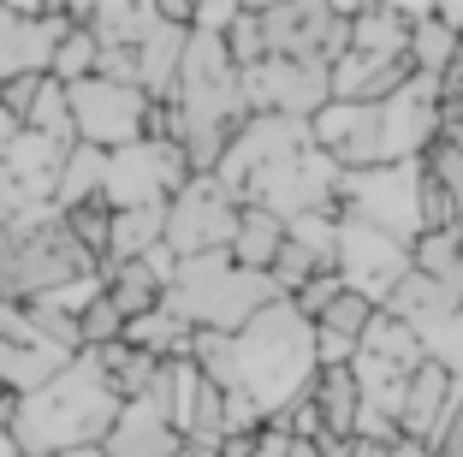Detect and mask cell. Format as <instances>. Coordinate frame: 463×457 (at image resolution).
I'll use <instances>...</instances> for the list:
<instances>
[{
    "mask_svg": "<svg viewBox=\"0 0 463 457\" xmlns=\"http://www.w3.org/2000/svg\"><path fill=\"white\" fill-rule=\"evenodd\" d=\"M173 143L184 148L191 173H214L226 161V148L250 125V95H244V66L232 60L226 36L214 30H191V54L173 90Z\"/></svg>",
    "mask_w": 463,
    "mask_h": 457,
    "instance_id": "4",
    "label": "cell"
},
{
    "mask_svg": "<svg viewBox=\"0 0 463 457\" xmlns=\"http://www.w3.org/2000/svg\"><path fill=\"white\" fill-rule=\"evenodd\" d=\"M422 161H428V173L446 185L451 208H458V226H463V125H446V131H439V143L428 148Z\"/></svg>",
    "mask_w": 463,
    "mask_h": 457,
    "instance_id": "21",
    "label": "cell"
},
{
    "mask_svg": "<svg viewBox=\"0 0 463 457\" xmlns=\"http://www.w3.org/2000/svg\"><path fill=\"white\" fill-rule=\"evenodd\" d=\"M434 457H463V392H458V410H451V422L439 428V440H434Z\"/></svg>",
    "mask_w": 463,
    "mask_h": 457,
    "instance_id": "23",
    "label": "cell"
},
{
    "mask_svg": "<svg viewBox=\"0 0 463 457\" xmlns=\"http://www.w3.org/2000/svg\"><path fill=\"white\" fill-rule=\"evenodd\" d=\"M446 18H451V24H458V66H451V71H458V78H463V18H458V13H446Z\"/></svg>",
    "mask_w": 463,
    "mask_h": 457,
    "instance_id": "26",
    "label": "cell"
},
{
    "mask_svg": "<svg viewBox=\"0 0 463 457\" xmlns=\"http://www.w3.org/2000/svg\"><path fill=\"white\" fill-rule=\"evenodd\" d=\"M78 13H30V6H0V90L18 78H48L66 30Z\"/></svg>",
    "mask_w": 463,
    "mask_h": 457,
    "instance_id": "14",
    "label": "cell"
},
{
    "mask_svg": "<svg viewBox=\"0 0 463 457\" xmlns=\"http://www.w3.org/2000/svg\"><path fill=\"white\" fill-rule=\"evenodd\" d=\"M66 457H108V452H66Z\"/></svg>",
    "mask_w": 463,
    "mask_h": 457,
    "instance_id": "27",
    "label": "cell"
},
{
    "mask_svg": "<svg viewBox=\"0 0 463 457\" xmlns=\"http://www.w3.org/2000/svg\"><path fill=\"white\" fill-rule=\"evenodd\" d=\"M410 66L422 78H451V66H458V24L446 13L410 18Z\"/></svg>",
    "mask_w": 463,
    "mask_h": 457,
    "instance_id": "20",
    "label": "cell"
},
{
    "mask_svg": "<svg viewBox=\"0 0 463 457\" xmlns=\"http://www.w3.org/2000/svg\"><path fill=\"white\" fill-rule=\"evenodd\" d=\"M6 404H13V392H6V386H0V410H6Z\"/></svg>",
    "mask_w": 463,
    "mask_h": 457,
    "instance_id": "28",
    "label": "cell"
},
{
    "mask_svg": "<svg viewBox=\"0 0 463 457\" xmlns=\"http://www.w3.org/2000/svg\"><path fill=\"white\" fill-rule=\"evenodd\" d=\"M309 410H315V422H321V440L351 445L356 433H363V386H356L351 363H345V368H321V375H315Z\"/></svg>",
    "mask_w": 463,
    "mask_h": 457,
    "instance_id": "18",
    "label": "cell"
},
{
    "mask_svg": "<svg viewBox=\"0 0 463 457\" xmlns=\"http://www.w3.org/2000/svg\"><path fill=\"white\" fill-rule=\"evenodd\" d=\"M279 303V285L268 273L238 268L232 256H203V262H178L173 285H166V309L196 333H238L261 309Z\"/></svg>",
    "mask_w": 463,
    "mask_h": 457,
    "instance_id": "6",
    "label": "cell"
},
{
    "mask_svg": "<svg viewBox=\"0 0 463 457\" xmlns=\"http://www.w3.org/2000/svg\"><path fill=\"white\" fill-rule=\"evenodd\" d=\"M250 119H303L333 108V66H298V60H261L244 71Z\"/></svg>",
    "mask_w": 463,
    "mask_h": 457,
    "instance_id": "13",
    "label": "cell"
},
{
    "mask_svg": "<svg viewBox=\"0 0 463 457\" xmlns=\"http://www.w3.org/2000/svg\"><path fill=\"white\" fill-rule=\"evenodd\" d=\"M244 202L232 196L214 173H196L191 185L166 202V250L178 262H203V256H232Z\"/></svg>",
    "mask_w": 463,
    "mask_h": 457,
    "instance_id": "10",
    "label": "cell"
},
{
    "mask_svg": "<svg viewBox=\"0 0 463 457\" xmlns=\"http://www.w3.org/2000/svg\"><path fill=\"white\" fill-rule=\"evenodd\" d=\"M345 457H392V445H374V440H351Z\"/></svg>",
    "mask_w": 463,
    "mask_h": 457,
    "instance_id": "24",
    "label": "cell"
},
{
    "mask_svg": "<svg viewBox=\"0 0 463 457\" xmlns=\"http://www.w3.org/2000/svg\"><path fill=\"white\" fill-rule=\"evenodd\" d=\"M101 452L108 457H184L191 452L184 433H178V422H173V368H166V380H161L155 398H131L125 404Z\"/></svg>",
    "mask_w": 463,
    "mask_h": 457,
    "instance_id": "16",
    "label": "cell"
},
{
    "mask_svg": "<svg viewBox=\"0 0 463 457\" xmlns=\"http://www.w3.org/2000/svg\"><path fill=\"white\" fill-rule=\"evenodd\" d=\"M101 280H108V268L83 250V238L71 232L60 202L24 208L18 220L0 226V303L30 309V303H48V297L90 291Z\"/></svg>",
    "mask_w": 463,
    "mask_h": 457,
    "instance_id": "5",
    "label": "cell"
},
{
    "mask_svg": "<svg viewBox=\"0 0 463 457\" xmlns=\"http://www.w3.org/2000/svg\"><path fill=\"white\" fill-rule=\"evenodd\" d=\"M184 457H196V452H184Z\"/></svg>",
    "mask_w": 463,
    "mask_h": 457,
    "instance_id": "29",
    "label": "cell"
},
{
    "mask_svg": "<svg viewBox=\"0 0 463 457\" xmlns=\"http://www.w3.org/2000/svg\"><path fill=\"white\" fill-rule=\"evenodd\" d=\"M410 268H416V250L410 243H398L392 232L381 226H363V220H345L339 214V280L345 291L368 297L374 309H386L392 303V291L410 280Z\"/></svg>",
    "mask_w": 463,
    "mask_h": 457,
    "instance_id": "12",
    "label": "cell"
},
{
    "mask_svg": "<svg viewBox=\"0 0 463 457\" xmlns=\"http://www.w3.org/2000/svg\"><path fill=\"white\" fill-rule=\"evenodd\" d=\"M410 18L416 13H386V6H368L351 13V48L333 66V101H392L398 90L416 83L410 66Z\"/></svg>",
    "mask_w": 463,
    "mask_h": 457,
    "instance_id": "7",
    "label": "cell"
},
{
    "mask_svg": "<svg viewBox=\"0 0 463 457\" xmlns=\"http://www.w3.org/2000/svg\"><path fill=\"white\" fill-rule=\"evenodd\" d=\"M214 178L244 208H268L291 226L309 214H339L345 173L303 119H250L226 148V161L214 167Z\"/></svg>",
    "mask_w": 463,
    "mask_h": 457,
    "instance_id": "2",
    "label": "cell"
},
{
    "mask_svg": "<svg viewBox=\"0 0 463 457\" xmlns=\"http://www.w3.org/2000/svg\"><path fill=\"white\" fill-rule=\"evenodd\" d=\"M119 410H125V398L101 375L96 350H83L78 363H66L48 386L13 398L0 416H6L24 457H66V452H101Z\"/></svg>",
    "mask_w": 463,
    "mask_h": 457,
    "instance_id": "3",
    "label": "cell"
},
{
    "mask_svg": "<svg viewBox=\"0 0 463 457\" xmlns=\"http://www.w3.org/2000/svg\"><path fill=\"white\" fill-rule=\"evenodd\" d=\"M191 363L226 392L232 433H250V428H279L309 398L315 375H321V345H315L309 315L291 297H279L273 309H261L238 333H203Z\"/></svg>",
    "mask_w": 463,
    "mask_h": 457,
    "instance_id": "1",
    "label": "cell"
},
{
    "mask_svg": "<svg viewBox=\"0 0 463 457\" xmlns=\"http://www.w3.org/2000/svg\"><path fill=\"white\" fill-rule=\"evenodd\" d=\"M66 363H78L71 350H60L54 338L42 333L30 321V309H13V303H0V386L24 398V392L48 386Z\"/></svg>",
    "mask_w": 463,
    "mask_h": 457,
    "instance_id": "15",
    "label": "cell"
},
{
    "mask_svg": "<svg viewBox=\"0 0 463 457\" xmlns=\"http://www.w3.org/2000/svg\"><path fill=\"white\" fill-rule=\"evenodd\" d=\"M0 457H24V452H18V440H13V428H6V416H0Z\"/></svg>",
    "mask_w": 463,
    "mask_h": 457,
    "instance_id": "25",
    "label": "cell"
},
{
    "mask_svg": "<svg viewBox=\"0 0 463 457\" xmlns=\"http://www.w3.org/2000/svg\"><path fill=\"white\" fill-rule=\"evenodd\" d=\"M458 392H463V380L451 375L446 363H434V357H428V363L416 368V380H410V392H404V410H398V440L434 445L439 428L451 422V410H458Z\"/></svg>",
    "mask_w": 463,
    "mask_h": 457,
    "instance_id": "17",
    "label": "cell"
},
{
    "mask_svg": "<svg viewBox=\"0 0 463 457\" xmlns=\"http://www.w3.org/2000/svg\"><path fill=\"white\" fill-rule=\"evenodd\" d=\"M220 457H291V433H286V428H250V433H232Z\"/></svg>",
    "mask_w": 463,
    "mask_h": 457,
    "instance_id": "22",
    "label": "cell"
},
{
    "mask_svg": "<svg viewBox=\"0 0 463 457\" xmlns=\"http://www.w3.org/2000/svg\"><path fill=\"white\" fill-rule=\"evenodd\" d=\"M261 18V60H298V66H339L351 48V13L339 6H256Z\"/></svg>",
    "mask_w": 463,
    "mask_h": 457,
    "instance_id": "11",
    "label": "cell"
},
{
    "mask_svg": "<svg viewBox=\"0 0 463 457\" xmlns=\"http://www.w3.org/2000/svg\"><path fill=\"white\" fill-rule=\"evenodd\" d=\"M339 214L363 226L392 232L398 243L428 238V161H398V167H368V173L339 178Z\"/></svg>",
    "mask_w": 463,
    "mask_h": 457,
    "instance_id": "8",
    "label": "cell"
},
{
    "mask_svg": "<svg viewBox=\"0 0 463 457\" xmlns=\"http://www.w3.org/2000/svg\"><path fill=\"white\" fill-rule=\"evenodd\" d=\"M66 95H71V131L96 155H119V148H137L155 137V101L143 90H131V83L83 78Z\"/></svg>",
    "mask_w": 463,
    "mask_h": 457,
    "instance_id": "9",
    "label": "cell"
},
{
    "mask_svg": "<svg viewBox=\"0 0 463 457\" xmlns=\"http://www.w3.org/2000/svg\"><path fill=\"white\" fill-rule=\"evenodd\" d=\"M286 220L268 214V208H244V220H238V238H232V262L250 273H268L273 280V262H279V250H286Z\"/></svg>",
    "mask_w": 463,
    "mask_h": 457,
    "instance_id": "19",
    "label": "cell"
}]
</instances>
